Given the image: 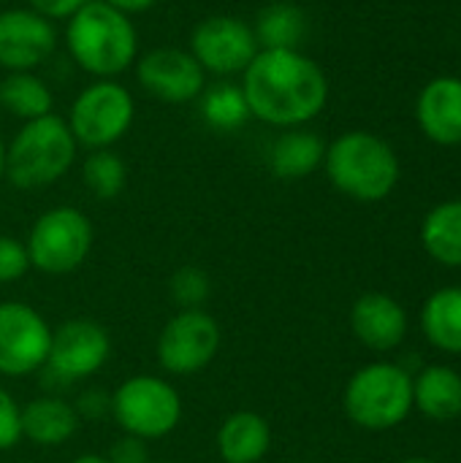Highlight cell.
<instances>
[{
  "label": "cell",
  "mask_w": 461,
  "mask_h": 463,
  "mask_svg": "<svg viewBox=\"0 0 461 463\" xmlns=\"http://www.w3.org/2000/svg\"><path fill=\"white\" fill-rule=\"evenodd\" d=\"M71 463H109L106 456H95V453H87V456H79V458H73Z\"/></svg>",
  "instance_id": "34"
},
{
  "label": "cell",
  "mask_w": 461,
  "mask_h": 463,
  "mask_svg": "<svg viewBox=\"0 0 461 463\" xmlns=\"http://www.w3.org/2000/svg\"><path fill=\"white\" fill-rule=\"evenodd\" d=\"M250 24L261 49H299L310 27L304 8L288 0L264 5Z\"/></svg>",
  "instance_id": "21"
},
{
  "label": "cell",
  "mask_w": 461,
  "mask_h": 463,
  "mask_svg": "<svg viewBox=\"0 0 461 463\" xmlns=\"http://www.w3.org/2000/svg\"><path fill=\"white\" fill-rule=\"evenodd\" d=\"M0 3H3V0H0Z\"/></svg>",
  "instance_id": "38"
},
{
  "label": "cell",
  "mask_w": 461,
  "mask_h": 463,
  "mask_svg": "<svg viewBox=\"0 0 461 463\" xmlns=\"http://www.w3.org/2000/svg\"><path fill=\"white\" fill-rule=\"evenodd\" d=\"M87 0H27V8L41 14L49 22H65L71 19Z\"/></svg>",
  "instance_id": "32"
},
{
  "label": "cell",
  "mask_w": 461,
  "mask_h": 463,
  "mask_svg": "<svg viewBox=\"0 0 461 463\" xmlns=\"http://www.w3.org/2000/svg\"><path fill=\"white\" fill-rule=\"evenodd\" d=\"M73 407H76L79 420H103L106 415H111V393L101 388H90L79 396Z\"/></svg>",
  "instance_id": "31"
},
{
  "label": "cell",
  "mask_w": 461,
  "mask_h": 463,
  "mask_svg": "<svg viewBox=\"0 0 461 463\" xmlns=\"http://www.w3.org/2000/svg\"><path fill=\"white\" fill-rule=\"evenodd\" d=\"M92 241L95 231L82 209L54 206L38 214L24 247L30 255V269L49 277H65L90 258Z\"/></svg>",
  "instance_id": "7"
},
{
  "label": "cell",
  "mask_w": 461,
  "mask_h": 463,
  "mask_svg": "<svg viewBox=\"0 0 461 463\" xmlns=\"http://www.w3.org/2000/svg\"><path fill=\"white\" fill-rule=\"evenodd\" d=\"M136 119L133 92L117 79H92L68 109V128L84 149H111L128 136Z\"/></svg>",
  "instance_id": "6"
},
{
  "label": "cell",
  "mask_w": 461,
  "mask_h": 463,
  "mask_svg": "<svg viewBox=\"0 0 461 463\" xmlns=\"http://www.w3.org/2000/svg\"><path fill=\"white\" fill-rule=\"evenodd\" d=\"M71 60L92 79H117L139 57V30L130 16L103 0H87L65 19Z\"/></svg>",
  "instance_id": "2"
},
{
  "label": "cell",
  "mask_w": 461,
  "mask_h": 463,
  "mask_svg": "<svg viewBox=\"0 0 461 463\" xmlns=\"http://www.w3.org/2000/svg\"><path fill=\"white\" fill-rule=\"evenodd\" d=\"M416 122L421 133L440 146L461 144V76H435L416 100Z\"/></svg>",
  "instance_id": "15"
},
{
  "label": "cell",
  "mask_w": 461,
  "mask_h": 463,
  "mask_svg": "<svg viewBox=\"0 0 461 463\" xmlns=\"http://www.w3.org/2000/svg\"><path fill=\"white\" fill-rule=\"evenodd\" d=\"M239 87L253 119L285 130L310 125L329 103V76L302 49H261Z\"/></svg>",
  "instance_id": "1"
},
{
  "label": "cell",
  "mask_w": 461,
  "mask_h": 463,
  "mask_svg": "<svg viewBox=\"0 0 461 463\" xmlns=\"http://www.w3.org/2000/svg\"><path fill=\"white\" fill-rule=\"evenodd\" d=\"M30 271V255L24 241L0 233V285L16 282Z\"/></svg>",
  "instance_id": "28"
},
{
  "label": "cell",
  "mask_w": 461,
  "mask_h": 463,
  "mask_svg": "<svg viewBox=\"0 0 461 463\" xmlns=\"http://www.w3.org/2000/svg\"><path fill=\"white\" fill-rule=\"evenodd\" d=\"M421 241L437 263L461 269V198L437 203L424 217Z\"/></svg>",
  "instance_id": "24"
},
{
  "label": "cell",
  "mask_w": 461,
  "mask_h": 463,
  "mask_svg": "<svg viewBox=\"0 0 461 463\" xmlns=\"http://www.w3.org/2000/svg\"><path fill=\"white\" fill-rule=\"evenodd\" d=\"M82 182L98 201H111L128 184V165L114 149H92L82 163Z\"/></svg>",
  "instance_id": "26"
},
{
  "label": "cell",
  "mask_w": 461,
  "mask_h": 463,
  "mask_svg": "<svg viewBox=\"0 0 461 463\" xmlns=\"http://www.w3.org/2000/svg\"><path fill=\"white\" fill-rule=\"evenodd\" d=\"M109 355H111L109 331L95 320L76 317V320H65L52 331L49 358L41 372L43 380L49 377V383L73 385L101 372Z\"/></svg>",
  "instance_id": "11"
},
{
  "label": "cell",
  "mask_w": 461,
  "mask_h": 463,
  "mask_svg": "<svg viewBox=\"0 0 461 463\" xmlns=\"http://www.w3.org/2000/svg\"><path fill=\"white\" fill-rule=\"evenodd\" d=\"M111 418L122 434L144 442L163 439L182 420V396L163 377L136 374L111 393Z\"/></svg>",
  "instance_id": "8"
},
{
  "label": "cell",
  "mask_w": 461,
  "mask_h": 463,
  "mask_svg": "<svg viewBox=\"0 0 461 463\" xmlns=\"http://www.w3.org/2000/svg\"><path fill=\"white\" fill-rule=\"evenodd\" d=\"M421 328L437 350L461 355V288H440L427 298Z\"/></svg>",
  "instance_id": "23"
},
{
  "label": "cell",
  "mask_w": 461,
  "mask_h": 463,
  "mask_svg": "<svg viewBox=\"0 0 461 463\" xmlns=\"http://www.w3.org/2000/svg\"><path fill=\"white\" fill-rule=\"evenodd\" d=\"M351 328L364 347L389 353L405 342L408 315L397 298L386 293H364L351 309Z\"/></svg>",
  "instance_id": "16"
},
{
  "label": "cell",
  "mask_w": 461,
  "mask_h": 463,
  "mask_svg": "<svg viewBox=\"0 0 461 463\" xmlns=\"http://www.w3.org/2000/svg\"><path fill=\"white\" fill-rule=\"evenodd\" d=\"M133 65L141 90L163 103H193L206 87V73L187 49L158 46L136 57Z\"/></svg>",
  "instance_id": "13"
},
{
  "label": "cell",
  "mask_w": 461,
  "mask_h": 463,
  "mask_svg": "<svg viewBox=\"0 0 461 463\" xmlns=\"http://www.w3.org/2000/svg\"><path fill=\"white\" fill-rule=\"evenodd\" d=\"M79 144L60 114H46L22 122L16 136L5 144V179L16 190H43L60 182L73 160Z\"/></svg>",
  "instance_id": "4"
},
{
  "label": "cell",
  "mask_w": 461,
  "mask_h": 463,
  "mask_svg": "<svg viewBox=\"0 0 461 463\" xmlns=\"http://www.w3.org/2000/svg\"><path fill=\"white\" fill-rule=\"evenodd\" d=\"M326 141L307 130V128H291L269 149V168L277 179H304L315 174L323 165Z\"/></svg>",
  "instance_id": "19"
},
{
  "label": "cell",
  "mask_w": 461,
  "mask_h": 463,
  "mask_svg": "<svg viewBox=\"0 0 461 463\" xmlns=\"http://www.w3.org/2000/svg\"><path fill=\"white\" fill-rule=\"evenodd\" d=\"M187 52L196 57L204 73L231 79L245 73L261 46L250 22L234 14H212L193 24Z\"/></svg>",
  "instance_id": "9"
},
{
  "label": "cell",
  "mask_w": 461,
  "mask_h": 463,
  "mask_svg": "<svg viewBox=\"0 0 461 463\" xmlns=\"http://www.w3.org/2000/svg\"><path fill=\"white\" fill-rule=\"evenodd\" d=\"M76 407L60 396H38L22 407V437L38 448H60L79 429Z\"/></svg>",
  "instance_id": "18"
},
{
  "label": "cell",
  "mask_w": 461,
  "mask_h": 463,
  "mask_svg": "<svg viewBox=\"0 0 461 463\" xmlns=\"http://www.w3.org/2000/svg\"><path fill=\"white\" fill-rule=\"evenodd\" d=\"M399 463H437V461H432V458H405V461H399Z\"/></svg>",
  "instance_id": "36"
},
{
  "label": "cell",
  "mask_w": 461,
  "mask_h": 463,
  "mask_svg": "<svg viewBox=\"0 0 461 463\" xmlns=\"http://www.w3.org/2000/svg\"><path fill=\"white\" fill-rule=\"evenodd\" d=\"M52 328L24 301H0V374L27 377L46 366Z\"/></svg>",
  "instance_id": "12"
},
{
  "label": "cell",
  "mask_w": 461,
  "mask_h": 463,
  "mask_svg": "<svg viewBox=\"0 0 461 463\" xmlns=\"http://www.w3.org/2000/svg\"><path fill=\"white\" fill-rule=\"evenodd\" d=\"M103 3H109L111 8H117V11H122L125 16H136V14H144V11H149V8H155L160 0H103Z\"/></svg>",
  "instance_id": "33"
},
{
  "label": "cell",
  "mask_w": 461,
  "mask_h": 463,
  "mask_svg": "<svg viewBox=\"0 0 461 463\" xmlns=\"http://www.w3.org/2000/svg\"><path fill=\"white\" fill-rule=\"evenodd\" d=\"M323 168L334 190L361 203L389 198L399 182L394 146L370 130H348L326 144Z\"/></svg>",
  "instance_id": "3"
},
{
  "label": "cell",
  "mask_w": 461,
  "mask_h": 463,
  "mask_svg": "<svg viewBox=\"0 0 461 463\" xmlns=\"http://www.w3.org/2000/svg\"><path fill=\"white\" fill-rule=\"evenodd\" d=\"M109 463H152L149 458V448L144 439L139 437H130V434H122L106 453Z\"/></svg>",
  "instance_id": "30"
},
{
  "label": "cell",
  "mask_w": 461,
  "mask_h": 463,
  "mask_svg": "<svg viewBox=\"0 0 461 463\" xmlns=\"http://www.w3.org/2000/svg\"><path fill=\"white\" fill-rule=\"evenodd\" d=\"M5 179V144L0 141V182Z\"/></svg>",
  "instance_id": "35"
},
{
  "label": "cell",
  "mask_w": 461,
  "mask_h": 463,
  "mask_svg": "<svg viewBox=\"0 0 461 463\" xmlns=\"http://www.w3.org/2000/svg\"><path fill=\"white\" fill-rule=\"evenodd\" d=\"M198 111L209 128L226 130V133H231V130L242 128L247 119H253L247 100L242 95V87L234 81H220V84L204 87V92L198 98Z\"/></svg>",
  "instance_id": "25"
},
{
  "label": "cell",
  "mask_w": 461,
  "mask_h": 463,
  "mask_svg": "<svg viewBox=\"0 0 461 463\" xmlns=\"http://www.w3.org/2000/svg\"><path fill=\"white\" fill-rule=\"evenodd\" d=\"M413 407L429 420L448 423L461 415V374L451 366H427L413 380Z\"/></svg>",
  "instance_id": "20"
},
{
  "label": "cell",
  "mask_w": 461,
  "mask_h": 463,
  "mask_svg": "<svg viewBox=\"0 0 461 463\" xmlns=\"http://www.w3.org/2000/svg\"><path fill=\"white\" fill-rule=\"evenodd\" d=\"M272 448V429L261 412L236 410L217 429V453L226 463H261Z\"/></svg>",
  "instance_id": "17"
},
{
  "label": "cell",
  "mask_w": 461,
  "mask_h": 463,
  "mask_svg": "<svg viewBox=\"0 0 461 463\" xmlns=\"http://www.w3.org/2000/svg\"><path fill=\"white\" fill-rule=\"evenodd\" d=\"M212 293L209 274L198 266H182L168 279V296L179 309H204Z\"/></svg>",
  "instance_id": "27"
},
{
  "label": "cell",
  "mask_w": 461,
  "mask_h": 463,
  "mask_svg": "<svg viewBox=\"0 0 461 463\" xmlns=\"http://www.w3.org/2000/svg\"><path fill=\"white\" fill-rule=\"evenodd\" d=\"M0 111L30 122L54 111V95L35 71L5 73L0 79Z\"/></svg>",
  "instance_id": "22"
},
{
  "label": "cell",
  "mask_w": 461,
  "mask_h": 463,
  "mask_svg": "<svg viewBox=\"0 0 461 463\" xmlns=\"http://www.w3.org/2000/svg\"><path fill=\"white\" fill-rule=\"evenodd\" d=\"M345 415L367 431H389L413 410V377L397 364L361 366L345 385Z\"/></svg>",
  "instance_id": "5"
},
{
  "label": "cell",
  "mask_w": 461,
  "mask_h": 463,
  "mask_svg": "<svg viewBox=\"0 0 461 463\" xmlns=\"http://www.w3.org/2000/svg\"><path fill=\"white\" fill-rule=\"evenodd\" d=\"M57 49L54 22L43 19L33 8L0 11V68L5 73L35 71Z\"/></svg>",
  "instance_id": "14"
},
{
  "label": "cell",
  "mask_w": 461,
  "mask_h": 463,
  "mask_svg": "<svg viewBox=\"0 0 461 463\" xmlns=\"http://www.w3.org/2000/svg\"><path fill=\"white\" fill-rule=\"evenodd\" d=\"M22 439V407L0 385V453L16 448Z\"/></svg>",
  "instance_id": "29"
},
{
  "label": "cell",
  "mask_w": 461,
  "mask_h": 463,
  "mask_svg": "<svg viewBox=\"0 0 461 463\" xmlns=\"http://www.w3.org/2000/svg\"><path fill=\"white\" fill-rule=\"evenodd\" d=\"M152 463H174V461H152Z\"/></svg>",
  "instance_id": "37"
},
{
  "label": "cell",
  "mask_w": 461,
  "mask_h": 463,
  "mask_svg": "<svg viewBox=\"0 0 461 463\" xmlns=\"http://www.w3.org/2000/svg\"><path fill=\"white\" fill-rule=\"evenodd\" d=\"M220 323L204 309H179L158 336V361L174 377L204 372L220 353Z\"/></svg>",
  "instance_id": "10"
}]
</instances>
